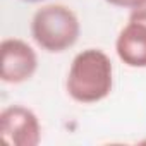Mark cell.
Wrapping results in <instances>:
<instances>
[{"label":"cell","mask_w":146,"mask_h":146,"mask_svg":"<svg viewBox=\"0 0 146 146\" xmlns=\"http://www.w3.org/2000/svg\"><path fill=\"white\" fill-rule=\"evenodd\" d=\"M115 50L129 67H146V24L129 21L117 38Z\"/></svg>","instance_id":"cell-5"},{"label":"cell","mask_w":146,"mask_h":146,"mask_svg":"<svg viewBox=\"0 0 146 146\" xmlns=\"http://www.w3.org/2000/svg\"><path fill=\"white\" fill-rule=\"evenodd\" d=\"M112 62L102 50L88 48L78 53L67 76V93L79 103H96L112 91Z\"/></svg>","instance_id":"cell-1"},{"label":"cell","mask_w":146,"mask_h":146,"mask_svg":"<svg viewBox=\"0 0 146 146\" xmlns=\"http://www.w3.org/2000/svg\"><path fill=\"white\" fill-rule=\"evenodd\" d=\"M2 52V70L0 78L4 83L19 84L33 78L38 67V58L35 50L23 40L7 38L0 45Z\"/></svg>","instance_id":"cell-4"},{"label":"cell","mask_w":146,"mask_h":146,"mask_svg":"<svg viewBox=\"0 0 146 146\" xmlns=\"http://www.w3.org/2000/svg\"><path fill=\"white\" fill-rule=\"evenodd\" d=\"M78 16L60 4L45 5L33 16L31 35L35 41L46 52L60 53L70 48L79 38Z\"/></svg>","instance_id":"cell-2"},{"label":"cell","mask_w":146,"mask_h":146,"mask_svg":"<svg viewBox=\"0 0 146 146\" xmlns=\"http://www.w3.org/2000/svg\"><path fill=\"white\" fill-rule=\"evenodd\" d=\"M129 21L146 24V0H144L141 5H137V7L132 9V12H131V16H129Z\"/></svg>","instance_id":"cell-6"},{"label":"cell","mask_w":146,"mask_h":146,"mask_svg":"<svg viewBox=\"0 0 146 146\" xmlns=\"http://www.w3.org/2000/svg\"><path fill=\"white\" fill-rule=\"evenodd\" d=\"M24 2H41V0H24Z\"/></svg>","instance_id":"cell-8"},{"label":"cell","mask_w":146,"mask_h":146,"mask_svg":"<svg viewBox=\"0 0 146 146\" xmlns=\"http://www.w3.org/2000/svg\"><path fill=\"white\" fill-rule=\"evenodd\" d=\"M108 4L117 5V7H125V9H134L137 5H141L144 0H107Z\"/></svg>","instance_id":"cell-7"},{"label":"cell","mask_w":146,"mask_h":146,"mask_svg":"<svg viewBox=\"0 0 146 146\" xmlns=\"http://www.w3.org/2000/svg\"><path fill=\"white\" fill-rule=\"evenodd\" d=\"M0 136L12 146H36L40 143L38 117L26 107H7L0 113Z\"/></svg>","instance_id":"cell-3"}]
</instances>
